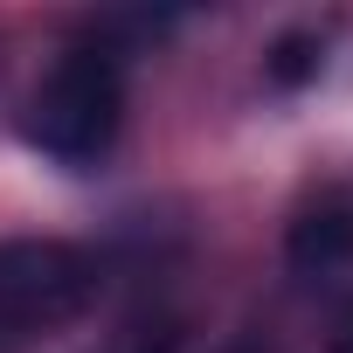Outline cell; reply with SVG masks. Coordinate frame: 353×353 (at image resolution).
Wrapping results in <instances>:
<instances>
[{
  "label": "cell",
  "mask_w": 353,
  "mask_h": 353,
  "mask_svg": "<svg viewBox=\"0 0 353 353\" xmlns=\"http://www.w3.org/2000/svg\"><path fill=\"white\" fill-rule=\"evenodd\" d=\"M118 125H125V83L104 49H70L21 111V139L70 173L97 166L118 145Z\"/></svg>",
  "instance_id": "6da1fadb"
},
{
  "label": "cell",
  "mask_w": 353,
  "mask_h": 353,
  "mask_svg": "<svg viewBox=\"0 0 353 353\" xmlns=\"http://www.w3.org/2000/svg\"><path fill=\"white\" fill-rule=\"evenodd\" d=\"M97 305V263L70 243H0V339L63 332Z\"/></svg>",
  "instance_id": "7a4b0ae2"
},
{
  "label": "cell",
  "mask_w": 353,
  "mask_h": 353,
  "mask_svg": "<svg viewBox=\"0 0 353 353\" xmlns=\"http://www.w3.org/2000/svg\"><path fill=\"white\" fill-rule=\"evenodd\" d=\"M291 270H305V277H332V270H346L353 263V215L339 208V201H325V208H305L298 222H291Z\"/></svg>",
  "instance_id": "3957f363"
},
{
  "label": "cell",
  "mask_w": 353,
  "mask_h": 353,
  "mask_svg": "<svg viewBox=\"0 0 353 353\" xmlns=\"http://www.w3.org/2000/svg\"><path fill=\"white\" fill-rule=\"evenodd\" d=\"M312 70H319V56H312V42H305V35L277 42V56H270V77H277V83H305Z\"/></svg>",
  "instance_id": "277c9868"
},
{
  "label": "cell",
  "mask_w": 353,
  "mask_h": 353,
  "mask_svg": "<svg viewBox=\"0 0 353 353\" xmlns=\"http://www.w3.org/2000/svg\"><path fill=\"white\" fill-rule=\"evenodd\" d=\"M104 353H173V332H166V325H152V332L139 325V332H125V339L104 346Z\"/></svg>",
  "instance_id": "5b68a950"
},
{
  "label": "cell",
  "mask_w": 353,
  "mask_h": 353,
  "mask_svg": "<svg viewBox=\"0 0 353 353\" xmlns=\"http://www.w3.org/2000/svg\"><path fill=\"white\" fill-rule=\"evenodd\" d=\"M325 353H353V305L332 319V332H325Z\"/></svg>",
  "instance_id": "8992f818"
}]
</instances>
